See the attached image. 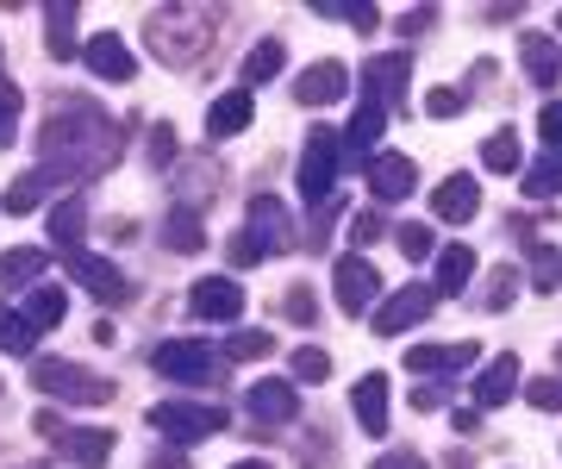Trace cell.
<instances>
[{"label":"cell","mask_w":562,"mask_h":469,"mask_svg":"<svg viewBox=\"0 0 562 469\" xmlns=\"http://www.w3.org/2000/svg\"><path fill=\"white\" fill-rule=\"evenodd\" d=\"M120 150H125L120 125L106 120L94 101L57 107L38 132V169L50 182H94V176H106L120 164Z\"/></svg>","instance_id":"obj_1"},{"label":"cell","mask_w":562,"mask_h":469,"mask_svg":"<svg viewBox=\"0 0 562 469\" xmlns=\"http://www.w3.org/2000/svg\"><path fill=\"white\" fill-rule=\"evenodd\" d=\"M220 20H225L220 7H162L157 20H150V51L162 63H194L213 44Z\"/></svg>","instance_id":"obj_2"},{"label":"cell","mask_w":562,"mask_h":469,"mask_svg":"<svg viewBox=\"0 0 562 469\" xmlns=\"http://www.w3.org/2000/svg\"><path fill=\"white\" fill-rule=\"evenodd\" d=\"M288 245H294L288 206H281L276 194H257V201H250V225L232 238V264L250 269V264H262V257H276V250H288Z\"/></svg>","instance_id":"obj_3"},{"label":"cell","mask_w":562,"mask_h":469,"mask_svg":"<svg viewBox=\"0 0 562 469\" xmlns=\"http://www.w3.org/2000/svg\"><path fill=\"white\" fill-rule=\"evenodd\" d=\"M338 169H344V144L331 125H313L306 132V150H301V201L306 206H331V194H338Z\"/></svg>","instance_id":"obj_4"},{"label":"cell","mask_w":562,"mask_h":469,"mask_svg":"<svg viewBox=\"0 0 562 469\" xmlns=\"http://www.w3.org/2000/svg\"><path fill=\"white\" fill-rule=\"evenodd\" d=\"M32 388H44L50 401H69V407H106V401H113V382H106V376L63 364V357H44V364L32 369Z\"/></svg>","instance_id":"obj_5"},{"label":"cell","mask_w":562,"mask_h":469,"mask_svg":"<svg viewBox=\"0 0 562 469\" xmlns=\"http://www.w3.org/2000/svg\"><path fill=\"white\" fill-rule=\"evenodd\" d=\"M150 426L169 432L176 445H194V438H220V432L232 426V413L225 407H194V401H162V407H150Z\"/></svg>","instance_id":"obj_6"},{"label":"cell","mask_w":562,"mask_h":469,"mask_svg":"<svg viewBox=\"0 0 562 469\" xmlns=\"http://www.w3.org/2000/svg\"><path fill=\"white\" fill-rule=\"evenodd\" d=\"M157 369L169 382H213V376H220V357H213L201 338H169V345L157 350Z\"/></svg>","instance_id":"obj_7"},{"label":"cell","mask_w":562,"mask_h":469,"mask_svg":"<svg viewBox=\"0 0 562 469\" xmlns=\"http://www.w3.org/2000/svg\"><path fill=\"white\" fill-rule=\"evenodd\" d=\"M431 301H438V288H425V282H406V288H394L382 301V313H375V332L382 338H394V332H413L431 313Z\"/></svg>","instance_id":"obj_8"},{"label":"cell","mask_w":562,"mask_h":469,"mask_svg":"<svg viewBox=\"0 0 562 469\" xmlns=\"http://www.w3.org/2000/svg\"><path fill=\"white\" fill-rule=\"evenodd\" d=\"M69 282L88 288V294H94V301H106V306H120L125 294H132V282H125L120 269L106 264V257H88V250H69Z\"/></svg>","instance_id":"obj_9"},{"label":"cell","mask_w":562,"mask_h":469,"mask_svg":"<svg viewBox=\"0 0 562 469\" xmlns=\"http://www.w3.org/2000/svg\"><path fill=\"white\" fill-rule=\"evenodd\" d=\"M188 313H194V320H220V326H232V320L244 313V288L232 282V276H201L194 294H188Z\"/></svg>","instance_id":"obj_10"},{"label":"cell","mask_w":562,"mask_h":469,"mask_svg":"<svg viewBox=\"0 0 562 469\" xmlns=\"http://www.w3.org/2000/svg\"><path fill=\"white\" fill-rule=\"evenodd\" d=\"M81 63H88L101 82H132V69H138V63H132V44H125L120 32H94V38L81 44Z\"/></svg>","instance_id":"obj_11"},{"label":"cell","mask_w":562,"mask_h":469,"mask_svg":"<svg viewBox=\"0 0 562 469\" xmlns=\"http://www.w3.org/2000/svg\"><path fill=\"white\" fill-rule=\"evenodd\" d=\"M44 432H57L63 457H76L81 469H101L106 457H113V432H106V426H69V432H63L57 420H44Z\"/></svg>","instance_id":"obj_12"},{"label":"cell","mask_w":562,"mask_h":469,"mask_svg":"<svg viewBox=\"0 0 562 469\" xmlns=\"http://www.w3.org/2000/svg\"><path fill=\"white\" fill-rule=\"evenodd\" d=\"M369 188H375V201H406L419 188V169L401 150H382V157H369Z\"/></svg>","instance_id":"obj_13"},{"label":"cell","mask_w":562,"mask_h":469,"mask_svg":"<svg viewBox=\"0 0 562 469\" xmlns=\"http://www.w3.org/2000/svg\"><path fill=\"white\" fill-rule=\"evenodd\" d=\"M431 213H438L443 225H462L482 213V188H475V176H443L438 188H431Z\"/></svg>","instance_id":"obj_14"},{"label":"cell","mask_w":562,"mask_h":469,"mask_svg":"<svg viewBox=\"0 0 562 469\" xmlns=\"http://www.w3.org/2000/svg\"><path fill=\"white\" fill-rule=\"evenodd\" d=\"M350 69L344 63H313V69H301V82H294V101L301 107H331V101H344L350 94Z\"/></svg>","instance_id":"obj_15"},{"label":"cell","mask_w":562,"mask_h":469,"mask_svg":"<svg viewBox=\"0 0 562 469\" xmlns=\"http://www.w3.org/2000/svg\"><path fill=\"white\" fill-rule=\"evenodd\" d=\"M362 82H369V101H394L406 82H413V57L406 51H387V57H369L362 63Z\"/></svg>","instance_id":"obj_16"},{"label":"cell","mask_w":562,"mask_h":469,"mask_svg":"<svg viewBox=\"0 0 562 469\" xmlns=\"http://www.w3.org/2000/svg\"><path fill=\"white\" fill-rule=\"evenodd\" d=\"M331 282H338V306L344 313H362V306L375 301V288H382V276L362 264V257H344L338 269H331Z\"/></svg>","instance_id":"obj_17"},{"label":"cell","mask_w":562,"mask_h":469,"mask_svg":"<svg viewBox=\"0 0 562 469\" xmlns=\"http://www.w3.org/2000/svg\"><path fill=\"white\" fill-rule=\"evenodd\" d=\"M244 401H250V413H257L262 426H288V420L301 413V394H294L288 382H276V376H269V382H250Z\"/></svg>","instance_id":"obj_18"},{"label":"cell","mask_w":562,"mask_h":469,"mask_svg":"<svg viewBox=\"0 0 562 469\" xmlns=\"http://www.w3.org/2000/svg\"><path fill=\"white\" fill-rule=\"evenodd\" d=\"M519 394V357L506 350V357H494V364L482 369V382H475V407H506Z\"/></svg>","instance_id":"obj_19"},{"label":"cell","mask_w":562,"mask_h":469,"mask_svg":"<svg viewBox=\"0 0 562 469\" xmlns=\"http://www.w3.org/2000/svg\"><path fill=\"white\" fill-rule=\"evenodd\" d=\"M475 364V345H413L406 350V369L413 376H450V369Z\"/></svg>","instance_id":"obj_20"},{"label":"cell","mask_w":562,"mask_h":469,"mask_svg":"<svg viewBox=\"0 0 562 469\" xmlns=\"http://www.w3.org/2000/svg\"><path fill=\"white\" fill-rule=\"evenodd\" d=\"M350 401H357V420L369 438H382L387 432V376H362L357 388H350Z\"/></svg>","instance_id":"obj_21"},{"label":"cell","mask_w":562,"mask_h":469,"mask_svg":"<svg viewBox=\"0 0 562 469\" xmlns=\"http://www.w3.org/2000/svg\"><path fill=\"white\" fill-rule=\"evenodd\" d=\"M519 63H525V76H531L538 88H557V76H562L557 38H543V32H525V44H519Z\"/></svg>","instance_id":"obj_22"},{"label":"cell","mask_w":562,"mask_h":469,"mask_svg":"<svg viewBox=\"0 0 562 469\" xmlns=\"http://www.w3.org/2000/svg\"><path fill=\"white\" fill-rule=\"evenodd\" d=\"M382 132H387V107H382V101H362L357 120H350V132H338V138H344V150L369 157V150L382 144Z\"/></svg>","instance_id":"obj_23"},{"label":"cell","mask_w":562,"mask_h":469,"mask_svg":"<svg viewBox=\"0 0 562 469\" xmlns=\"http://www.w3.org/2000/svg\"><path fill=\"white\" fill-rule=\"evenodd\" d=\"M250 113H257V107H250V94H225V101H213L206 107V138H238L244 125H250Z\"/></svg>","instance_id":"obj_24"},{"label":"cell","mask_w":562,"mask_h":469,"mask_svg":"<svg viewBox=\"0 0 562 469\" xmlns=\"http://www.w3.org/2000/svg\"><path fill=\"white\" fill-rule=\"evenodd\" d=\"M50 269V257L44 250H7L0 257V294H13V288H32Z\"/></svg>","instance_id":"obj_25"},{"label":"cell","mask_w":562,"mask_h":469,"mask_svg":"<svg viewBox=\"0 0 562 469\" xmlns=\"http://www.w3.org/2000/svg\"><path fill=\"white\" fill-rule=\"evenodd\" d=\"M469 269H475V250H469V245H443L438 250V294L469 288Z\"/></svg>","instance_id":"obj_26"},{"label":"cell","mask_w":562,"mask_h":469,"mask_svg":"<svg viewBox=\"0 0 562 469\" xmlns=\"http://www.w3.org/2000/svg\"><path fill=\"white\" fill-rule=\"evenodd\" d=\"M63 306H69V301H63V288H32V301L20 306V320L32 332H50L63 320Z\"/></svg>","instance_id":"obj_27"},{"label":"cell","mask_w":562,"mask_h":469,"mask_svg":"<svg viewBox=\"0 0 562 469\" xmlns=\"http://www.w3.org/2000/svg\"><path fill=\"white\" fill-rule=\"evenodd\" d=\"M44 20H50V57L69 63V57H76V7L57 0V7H44Z\"/></svg>","instance_id":"obj_28"},{"label":"cell","mask_w":562,"mask_h":469,"mask_svg":"<svg viewBox=\"0 0 562 469\" xmlns=\"http://www.w3.org/2000/svg\"><path fill=\"white\" fill-rule=\"evenodd\" d=\"M162 232H169V250H181V257H194V250L206 245V238H201V213H194V206H176Z\"/></svg>","instance_id":"obj_29"},{"label":"cell","mask_w":562,"mask_h":469,"mask_svg":"<svg viewBox=\"0 0 562 469\" xmlns=\"http://www.w3.org/2000/svg\"><path fill=\"white\" fill-rule=\"evenodd\" d=\"M482 164L494 169V176H513V169L525 164V157H519V132H506V125H501V132L482 144Z\"/></svg>","instance_id":"obj_30"},{"label":"cell","mask_w":562,"mask_h":469,"mask_svg":"<svg viewBox=\"0 0 562 469\" xmlns=\"http://www.w3.org/2000/svg\"><path fill=\"white\" fill-rule=\"evenodd\" d=\"M44 188H50V176H44V169H32V176H20V182L7 188V213H13V220H25L32 206H44Z\"/></svg>","instance_id":"obj_31"},{"label":"cell","mask_w":562,"mask_h":469,"mask_svg":"<svg viewBox=\"0 0 562 469\" xmlns=\"http://www.w3.org/2000/svg\"><path fill=\"white\" fill-rule=\"evenodd\" d=\"M525 194H538V201L562 194V150H550L543 164H531V169H525Z\"/></svg>","instance_id":"obj_32"},{"label":"cell","mask_w":562,"mask_h":469,"mask_svg":"<svg viewBox=\"0 0 562 469\" xmlns=\"http://www.w3.org/2000/svg\"><path fill=\"white\" fill-rule=\"evenodd\" d=\"M269 76H281V38H262L250 57H244V82L257 88V82H269Z\"/></svg>","instance_id":"obj_33"},{"label":"cell","mask_w":562,"mask_h":469,"mask_svg":"<svg viewBox=\"0 0 562 469\" xmlns=\"http://www.w3.org/2000/svg\"><path fill=\"white\" fill-rule=\"evenodd\" d=\"M269 350H276V338H269L262 326H238L232 338H225V357H238V364H250V357H269Z\"/></svg>","instance_id":"obj_34"},{"label":"cell","mask_w":562,"mask_h":469,"mask_svg":"<svg viewBox=\"0 0 562 469\" xmlns=\"http://www.w3.org/2000/svg\"><path fill=\"white\" fill-rule=\"evenodd\" d=\"M81 225H88V213H81V194H69V201H63L57 213H50V238H57V245H69V250H76Z\"/></svg>","instance_id":"obj_35"},{"label":"cell","mask_w":562,"mask_h":469,"mask_svg":"<svg viewBox=\"0 0 562 469\" xmlns=\"http://www.w3.org/2000/svg\"><path fill=\"white\" fill-rule=\"evenodd\" d=\"M32 345H38V332L25 326L20 313H0V350H13V357H32Z\"/></svg>","instance_id":"obj_36"},{"label":"cell","mask_w":562,"mask_h":469,"mask_svg":"<svg viewBox=\"0 0 562 469\" xmlns=\"http://www.w3.org/2000/svg\"><path fill=\"white\" fill-rule=\"evenodd\" d=\"M20 107H25V94H20V88L0 82V150L20 138Z\"/></svg>","instance_id":"obj_37"},{"label":"cell","mask_w":562,"mask_h":469,"mask_svg":"<svg viewBox=\"0 0 562 469\" xmlns=\"http://www.w3.org/2000/svg\"><path fill=\"white\" fill-rule=\"evenodd\" d=\"M513 294H519V269H494L487 276V313H506Z\"/></svg>","instance_id":"obj_38"},{"label":"cell","mask_w":562,"mask_h":469,"mask_svg":"<svg viewBox=\"0 0 562 469\" xmlns=\"http://www.w3.org/2000/svg\"><path fill=\"white\" fill-rule=\"evenodd\" d=\"M462 107H469V94H462V88H431V101H425V113H431V120H457Z\"/></svg>","instance_id":"obj_39"},{"label":"cell","mask_w":562,"mask_h":469,"mask_svg":"<svg viewBox=\"0 0 562 469\" xmlns=\"http://www.w3.org/2000/svg\"><path fill=\"white\" fill-rule=\"evenodd\" d=\"M394 238H401V250L413 257V264H425V257H431V225H401Z\"/></svg>","instance_id":"obj_40"},{"label":"cell","mask_w":562,"mask_h":469,"mask_svg":"<svg viewBox=\"0 0 562 469\" xmlns=\"http://www.w3.org/2000/svg\"><path fill=\"white\" fill-rule=\"evenodd\" d=\"M294 376H301V382H325V376H331V357H325V350H294Z\"/></svg>","instance_id":"obj_41"},{"label":"cell","mask_w":562,"mask_h":469,"mask_svg":"<svg viewBox=\"0 0 562 469\" xmlns=\"http://www.w3.org/2000/svg\"><path fill=\"white\" fill-rule=\"evenodd\" d=\"M531 407L562 413V376H538V382H531Z\"/></svg>","instance_id":"obj_42"},{"label":"cell","mask_w":562,"mask_h":469,"mask_svg":"<svg viewBox=\"0 0 562 469\" xmlns=\"http://www.w3.org/2000/svg\"><path fill=\"white\" fill-rule=\"evenodd\" d=\"M538 138L550 144V150H562V101H550V107L538 113Z\"/></svg>","instance_id":"obj_43"},{"label":"cell","mask_w":562,"mask_h":469,"mask_svg":"<svg viewBox=\"0 0 562 469\" xmlns=\"http://www.w3.org/2000/svg\"><path fill=\"white\" fill-rule=\"evenodd\" d=\"M288 320H294V326H313V320H319V301H313L306 288H294V294H288Z\"/></svg>","instance_id":"obj_44"},{"label":"cell","mask_w":562,"mask_h":469,"mask_svg":"<svg viewBox=\"0 0 562 469\" xmlns=\"http://www.w3.org/2000/svg\"><path fill=\"white\" fill-rule=\"evenodd\" d=\"M350 238H357V245H375V238H382V213H375V206L357 213V220H350Z\"/></svg>","instance_id":"obj_45"},{"label":"cell","mask_w":562,"mask_h":469,"mask_svg":"<svg viewBox=\"0 0 562 469\" xmlns=\"http://www.w3.org/2000/svg\"><path fill=\"white\" fill-rule=\"evenodd\" d=\"M169 157H176V132H169V125H157V132H150V164H169Z\"/></svg>","instance_id":"obj_46"},{"label":"cell","mask_w":562,"mask_h":469,"mask_svg":"<svg viewBox=\"0 0 562 469\" xmlns=\"http://www.w3.org/2000/svg\"><path fill=\"white\" fill-rule=\"evenodd\" d=\"M369 469H425V457H413V450H387V457H375Z\"/></svg>","instance_id":"obj_47"},{"label":"cell","mask_w":562,"mask_h":469,"mask_svg":"<svg viewBox=\"0 0 562 469\" xmlns=\"http://www.w3.org/2000/svg\"><path fill=\"white\" fill-rule=\"evenodd\" d=\"M413 407H419V413H438V407H443V388H413Z\"/></svg>","instance_id":"obj_48"},{"label":"cell","mask_w":562,"mask_h":469,"mask_svg":"<svg viewBox=\"0 0 562 469\" xmlns=\"http://www.w3.org/2000/svg\"><path fill=\"white\" fill-rule=\"evenodd\" d=\"M232 469H269V464H232Z\"/></svg>","instance_id":"obj_49"},{"label":"cell","mask_w":562,"mask_h":469,"mask_svg":"<svg viewBox=\"0 0 562 469\" xmlns=\"http://www.w3.org/2000/svg\"><path fill=\"white\" fill-rule=\"evenodd\" d=\"M557 20H562V13H557Z\"/></svg>","instance_id":"obj_50"}]
</instances>
